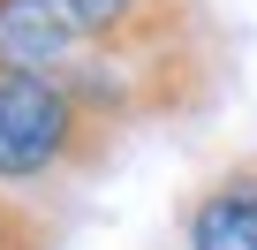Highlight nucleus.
<instances>
[{
    "label": "nucleus",
    "mask_w": 257,
    "mask_h": 250,
    "mask_svg": "<svg viewBox=\"0 0 257 250\" xmlns=\"http://www.w3.org/2000/svg\"><path fill=\"white\" fill-rule=\"evenodd\" d=\"M83 61H91V38L68 16V0H0V68L68 84Z\"/></svg>",
    "instance_id": "f03ea898"
},
{
    "label": "nucleus",
    "mask_w": 257,
    "mask_h": 250,
    "mask_svg": "<svg viewBox=\"0 0 257 250\" xmlns=\"http://www.w3.org/2000/svg\"><path fill=\"white\" fill-rule=\"evenodd\" d=\"M0 250H61V235H53L46 212H31L23 197L0 190Z\"/></svg>",
    "instance_id": "20e7f679"
},
{
    "label": "nucleus",
    "mask_w": 257,
    "mask_h": 250,
    "mask_svg": "<svg viewBox=\"0 0 257 250\" xmlns=\"http://www.w3.org/2000/svg\"><path fill=\"white\" fill-rule=\"evenodd\" d=\"M182 242L189 250H257V159L227 167L219 182H204L189 197Z\"/></svg>",
    "instance_id": "7ed1b4c3"
},
{
    "label": "nucleus",
    "mask_w": 257,
    "mask_h": 250,
    "mask_svg": "<svg viewBox=\"0 0 257 250\" xmlns=\"http://www.w3.org/2000/svg\"><path fill=\"white\" fill-rule=\"evenodd\" d=\"M113 144H121V129L98 121L68 84L0 68V190H38V182H61V175H91V167H106Z\"/></svg>",
    "instance_id": "f257e3e1"
}]
</instances>
